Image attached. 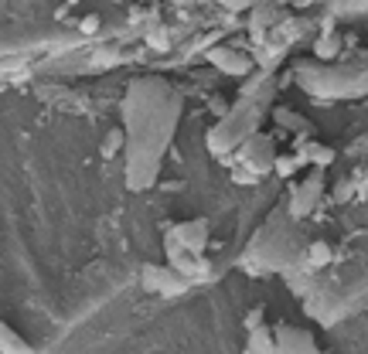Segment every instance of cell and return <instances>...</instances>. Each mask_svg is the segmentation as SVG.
Segmentation results:
<instances>
[{
    "label": "cell",
    "instance_id": "cell-11",
    "mask_svg": "<svg viewBox=\"0 0 368 354\" xmlns=\"http://www.w3.org/2000/svg\"><path fill=\"white\" fill-rule=\"evenodd\" d=\"M300 167H304V164L297 160V153H293V157H287V153H283V157H276V160H273V171H276V177H293Z\"/></svg>",
    "mask_w": 368,
    "mask_h": 354
},
{
    "label": "cell",
    "instance_id": "cell-1",
    "mask_svg": "<svg viewBox=\"0 0 368 354\" xmlns=\"http://www.w3.org/2000/svg\"><path fill=\"white\" fill-rule=\"evenodd\" d=\"M205 58H208V65H215L218 72H225V76H249L253 72V58L249 55H242L236 48H225V45H218V48H208L205 51Z\"/></svg>",
    "mask_w": 368,
    "mask_h": 354
},
{
    "label": "cell",
    "instance_id": "cell-16",
    "mask_svg": "<svg viewBox=\"0 0 368 354\" xmlns=\"http://www.w3.org/2000/svg\"><path fill=\"white\" fill-rule=\"evenodd\" d=\"M225 10H246V7H253V0H218Z\"/></svg>",
    "mask_w": 368,
    "mask_h": 354
},
{
    "label": "cell",
    "instance_id": "cell-9",
    "mask_svg": "<svg viewBox=\"0 0 368 354\" xmlns=\"http://www.w3.org/2000/svg\"><path fill=\"white\" fill-rule=\"evenodd\" d=\"M307 259H311V266H314V269H324V266L331 262V246H327V242H311Z\"/></svg>",
    "mask_w": 368,
    "mask_h": 354
},
{
    "label": "cell",
    "instance_id": "cell-3",
    "mask_svg": "<svg viewBox=\"0 0 368 354\" xmlns=\"http://www.w3.org/2000/svg\"><path fill=\"white\" fill-rule=\"evenodd\" d=\"M178 239V246L187 249L191 255H201L205 246H208V218H191V222H181V225L171 232Z\"/></svg>",
    "mask_w": 368,
    "mask_h": 354
},
{
    "label": "cell",
    "instance_id": "cell-10",
    "mask_svg": "<svg viewBox=\"0 0 368 354\" xmlns=\"http://www.w3.org/2000/svg\"><path fill=\"white\" fill-rule=\"evenodd\" d=\"M304 153H307V164L314 160L317 167H327V164L334 160V150H331V147H320V143H311V147H304Z\"/></svg>",
    "mask_w": 368,
    "mask_h": 354
},
{
    "label": "cell",
    "instance_id": "cell-15",
    "mask_svg": "<svg viewBox=\"0 0 368 354\" xmlns=\"http://www.w3.org/2000/svg\"><path fill=\"white\" fill-rule=\"evenodd\" d=\"M256 327H263V310L256 306V310H249V317H246V334L249 330H256Z\"/></svg>",
    "mask_w": 368,
    "mask_h": 354
},
{
    "label": "cell",
    "instance_id": "cell-7",
    "mask_svg": "<svg viewBox=\"0 0 368 354\" xmlns=\"http://www.w3.org/2000/svg\"><path fill=\"white\" fill-rule=\"evenodd\" d=\"M164 273H167V266L147 262V266H143V290H147V293H160V286H164Z\"/></svg>",
    "mask_w": 368,
    "mask_h": 354
},
{
    "label": "cell",
    "instance_id": "cell-13",
    "mask_svg": "<svg viewBox=\"0 0 368 354\" xmlns=\"http://www.w3.org/2000/svg\"><path fill=\"white\" fill-rule=\"evenodd\" d=\"M147 45H150L154 51H167V48H171V41H167V31H164V27H154V31L147 34Z\"/></svg>",
    "mask_w": 368,
    "mask_h": 354
},
{
    "label": "cell",
    "instance_id": "cell-14",
    "mask_svg": "<svg viewBox=\"0 0 368 354\" xmlns=\"http://www.w3.org/2000/svg\"><path fill=\"white\" fill-rule=\"evenodd\" d=\"M276 120H283V127L287 129L304 127V116H293V113H287V109H276Z\"/></svg>",
    "mask_w": 368,
    "mask_h": 354
},
{
    "label": "cell",
    "instance_id": "cell-4",
    "mask_svg": "<svg viewBox=\"0 0 368 354\" xmlns=\"http://www.w3.org/2000/svg\"><path fill=\"white\" fill-rule=\"evenodd\" d=\"M276 351L280 354H317V348H314V337L307 330L280 327L276 330Z\"/></svg>",
    "mask_w": 368,
    "mask_h": 354
},
{
    "label": "cell",
    "instance_id": "cell-8",
    "mask_svg": "<svg viewBox=\"0 0 368 354\" xmlns=\"http://www.w3.org/2000/svg\"><path fill=\"white\" fill-rule=\"evenodd\" d=\"M123 143H127V133H123L120 127L109 129V133L103 136V157H106V160H109V157H116V153L123 150Z\"/></svg>",
    "mask_w": 368,
    "mask_h": 354
},
{
    "label": "cell",
    "instance_id": "cell-2",
    "mask_svg": "<svg viewBox=\"0 0 368 354\" xmlns=\"http://www.w3.org/2000/svg\"><path fill=\"white\" fill-rule=\"evenodd\" d=\"M320 194H324V177L320 174H311L297 191H293V201H290V215L293 218H307L311 211H314V204L320 201Z\"/></svg>",
    "mask_w": 368,
    "mask_h": 354
},
{
    "label": "cell",
    "instance_id": "cell-17",
    "mask_svg": "<svg viewBox=\"0 0 368 354\" xmlns=\"http://www.w3.org/2000/svg\"><path fill=\"white\" fill-rule=\"evenodd\" d=\"M99 31V17H82V34H96Z\"/></svg>",
    "mask_w": 368,
    "mask_h": 354
},
{
    "label": "cell",
    "instance_id": "cell-5",
    "mask_svg": "<svg viewBox=\"0 0 368 354\" xmlns=\"http://www.w3.org/2000/svg\"><path fill=\"white\" fill-rule=\"evenodd\" d=\"M0 354H34V348L10 324L0 320Z\"/></svg>",
    "mask_w": 368,
    "mask_h": 354
},
{
    "label": "cell",
    "instance_id": "cell-18",
    "mask_svg": "<svg viewBox=\"0 0 368 354\" xmlns=\"http://www.w3.org/2000/svg\"><path fill=\"white\" fill-rule=\"evenodd\" d=\"M65 3H69V7H72V3H82V0H65Z\"/></svg>",
    "mask_w": 368,
    "mask_h": 354
},
{
    "label": "cell",
    "instance_id": "cell-12",
    "mask_svg": "<svg viewBox=\"0 0 368 354\" xmlns=\"http://www.w3.org/2000/svg\"><path fill=\"white\" fill-rule=\"evenodd\" d=\"M338 48H341V45H338V38H334V34H324V38L314 45V55H317V58H334Z\"/></svg>",
    "mask_w": 368,
    "mask_h": 354
},
{
    "label": "cell",
    "instance_id": "cell-6",
    "mask_svg": "<svg viewBox=\"0 0 368 354\" xmlns=\"http://www.w3.org/2000/svg\"><path fill=\"white\" fill-rule=\"evenodd\" d=\"M246 348H249V354H280L276 351V337H273V330L266 327H256L249 330V341H246Z\"/></svg>",
    "mask_w": 368,
    "mask_h": 354
}]
</instances>
